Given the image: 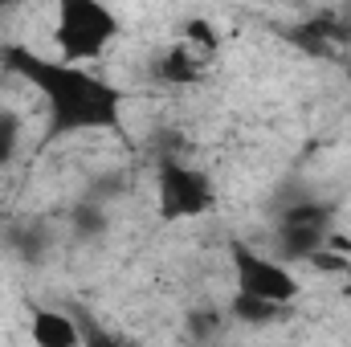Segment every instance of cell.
<instances>
[{"mask_svg": "<svg viewBox=\"0 0 351 347\" xmlns=\"http://www.w3.org/2000/svg\"><path fill=\"white\" fill-rule=\"evenodd\" d=\"M0 66L29 82L37 90L41 106H45V143L70 139V135H90V131H119L123 123V106L127 94L110 86L106 78L90 74L82 62H66V58H49L37 53L29 45H0Z\"/></svg>", "mask_w": 351, "mask_h": 347, "instance_id": "6da1fadb", "label": "cell"}, {"mask_svg": "<svg viewBox=\"0 0 351 347\" xmlns=\"http://www.w3.org/2000/svg\"><path fill=\"white\" fill-rule=\"evenodd\" d=\"M53 49L66 62H98L123 33L106 0H53Z\"/></svg>", "mask_w": 351, "mask_h": 347, "instance_id": "7a4b0ae2", "label": "cell"}, {"mask_svg": "<svg viewBox=\"0 0 351 347\" xmlns=\"http://www.w3.org/2000/svg\"><path fill=\"white\" fill-rule=\"evenodd\" d=\"M331 229H335V204L319 196H298L282 204L274 217V254L290 265H306L315 250L327 246Z\"/></svg>", "mask_w": 351, "mask_h": 347, "instance_id": "3957f363", "label": "cell"}, {"mask_svg": "<svg viewBox=\"0 0 351 347\" xmlns=\"http://www.w3.org/2000/svg\"><path fill=\"white\" fill-rule=\"evenodd\" d=\"M156 213L160 221H196L217 213V188L208 172H200L188 160L164 156L156 168Z\"/></svg>", "mask_w": 351, "mask_h": 347, "instance_id": "277c9868", "label": "cell"}, {"mask_svg": "<svg viewBox=\"0 0 351 347\" xmlns=\"http://www.w3.org/2000/svg\"><path fill=\"white\" fill-rule=\"evenodd\" d=\"M229 261H233V278L241 294H254L278 307H294L302 294V282L294 274L290 261H282L278 254H265L250 241H229Z\"/></svg>", "mask_w": 351, "mask_h": 347, "instance_id": "5b68a950", "label": "cell"}, {"mask_svg": "<svg viewBox=\"0 0 351 347\" xmlns=\"http://www.w3.org/2000/svg\"><path fill=\"white\" fill-rule=\"evenodd\" d=\"M282 37L311 58H331L335 49H343L351 41V21H343L339 12L327 8V12H315L306 21H294L290 29H282Z\"/></svg>", "mask_w": 351, "mask_h": 347, "instance_id": "8992f818", "label": "cell"}, {"mask_svg": "<svg viewBox=\"0 0 351 347\" xmlns=\"http://www.w3.org/2000/svg\"><path fill=\"white\" fill-rule=\"evenodd\" d=\"M152 82H160V86H196L204 74H208V66L184 45V41H172V45H164L156 58H152Z\"/></svg>", "mask_w": 351, "mask_h": 347, "instance_id": "52a82bcc", "label": "cell"}, {"mask_svg": "<svg viewBox=\"0 0 351 347\" xmlns=\"http://www.w3.org/2000/svg\"><path fill=\"white\" fill-rule=\"evenodd\" d=\"M29 339L41 347H78L82 344V331H78V319L74 315H62V311H33L29 319Z\"/></svg>", "mask_w": 351, "mask_h": 347, "instance_id": "ba28073f", "label": "cell"}, {"mask_svg": "<svg viewBox=\"0 0 351 347\" xmlns=\"http://www.w3.org/2000/svg\"><path fill=\"white\" fill-rule=\"evenodd\" d=\"M70 233L78 237V241H102V233L110 229V208H106V200H98V196H82L74 208H70Z\"/></svg>", "mask_w": 351, "mask_h": 347, "instance_id": "9c48e42d", "label": "cell"}, {"mask_svg": "<svg viewBox=\"0 0 351 347\" xmlns=\"http://www.w3.org/2000/svg\"><path fill=\"white\" fill-rule=\"evenodd\" d=\"M176 41H184V45H188L204 66H213V62L221 58V33H217V25H213L208 16H188Z\"/></svg>", "mask_w": 351, "mask_h": 347, "instance_id": "30bf717a", "label": "cell"}, {"mask_svg": "<svg viewBox=\"0 0 351 347\" xmlns=\"http://www.w3.org/2000/svg\"><path fill=\"white\" fill-rule=\"evenodd\" d=\"M8 246L21 261H41L45 250H49V229L37 225V221H21V225L8 229Z\"/></svg>", "mask_w": 351, "mask_h": 347, "instance_id": "8fae6325", "label": "cell"}, {"mask_svg": "<svg viewBox=\"0 0 351 347\" xmlns=\"http://www.w3.org/2000/svg\"><path fill=\"white\" fill-rule=\"evenodd\" d=\"M286 311H290V307H278V302H265V298H254V294H241V290H237V298H233V307H229V319L250 323V327H265V323L282 319Z\"/></svg>", "mask_w": 351, "mask_h": 347, "instance_id": "7c38bea8", "label": "cell"}, {"mask_svg": "<svg viewBox=\"0 0 351 347\" xmlns=\"http://www.w3.org/2000/svg\"><path fill=\"white\" fill-rule=\"evenodd\" d=\"M21 139H25V123L12 110H0V172L21 156Z\"/></svg>", "mask_w": 351, "mask_h": 347, "instance_id": "4fadbf2b", "label": "cell"}, {"mask_svg": "<svg viewBox=\"0 0 351 347\" xmlns=\"http://www.w3.org/2000/svg\"><path fill=\"white\" fill-rule=\"evenodd\" d=\"M184 319H188V331H192L196 339H217L229 315H225V311H217V307H196V311H188Z\"/></svg>", "mask_w": 351, "mask_h": 347, "instance_id": "5bb4252c", "label": "cell"}, {"mask_svg": "<svg viewBox=\"0 0 351 347\" xmlns=\"http://www.w3.org/2000/svg\"><path fill=\"white\" fill-rule=\"evenodd\" d=\"M21 0H0V12H8V8H16Z\"/></svg>", "mask_w": 351, "mask_h": 347, "instance_id": "9a60e30c", "label": "cell"}]
</instances>
